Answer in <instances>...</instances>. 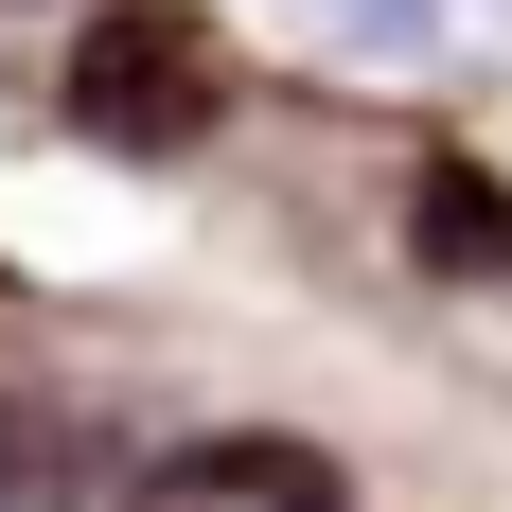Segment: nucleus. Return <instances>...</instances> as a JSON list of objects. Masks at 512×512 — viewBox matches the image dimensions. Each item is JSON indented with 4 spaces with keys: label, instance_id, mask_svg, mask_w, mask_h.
Returning a JSON list of instances; mask_svg holds the SVG:
<instances>
[{
    "label": "nucleus",
    "instance_id": "obj_1",
    "mask_svg": "<svg viewBox=\"0 0 512 512\" xmlns=\"http://www.w3.org/2000/svg\"><path fill=\"white\" fill-rule=\"evenodd\" d=\"M212 106H230V53H212V18H195V0H106L89 36H71V124H89V142L177 159Z\"/></svg>",
    "mask_w": 512,
    "mask_h": 512
},
{
    "label": "nucleus",
    "instance_id": "obj_2",
    "mask_svg": "<svg viewBox=\"0 0 512 512\" xmlns=\"http://www.w3.org/2000/svg\"><path fill=\"white\" fill-rule=\"evenodd\" d=\"M142 512H354V477H336V442H301V424H212V442H177V460L142 477Z\"/></svg>",
    "mask_w": 512,
    "mask_h": 512
},
{
    "label": "nucleus",
    "instance_id": "obj_3",
    "mask_svg": "<svg viewBox=\"0 0 512 512\" xmlns=\"http://www.w3.org/2000/svg\"><path fill=\"white\" fill-rule=\"evenodd\" d=\"M407 248L460 265V283H495V265H512V195L477 177V159H424V177H407Z\"/></svg>",
    "mask_w": 512,
    "mask_h": 512
},
{
    "label": "nucleus",
    "instance_id": "obj_4",
    "mask_svg": "<svg viewBox=\"0 0 512 512\" xmlns=\"http://www.w3.org/2000/svg\"><path fill=\"white\" fill-rule=\"evenodd\" d=\"M283 18H301V36H336V53H424V18H442V0H283Z\"/></svg>",
    "mask_w": 512,
    "mask_h": 512
},
{
    "label": "nucleus",
    "instance_id": "obj_5",
    "mask_svg": "<svg viewBox=\"0 0 512 512\" xmlns=\"http://www.w3.org/2000/svg\"><path fill=\"white\" fill-rule=\"evenodd\" d=\"M18 460H36V407H0V477H18Z\"/></svg>",
    "mask_w": 512,
    "mask_h": 512
}]
</instances>
